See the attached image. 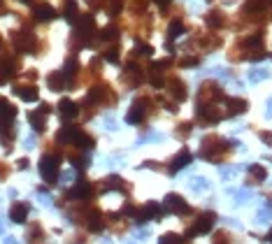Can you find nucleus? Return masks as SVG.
<instances>
[{"label": "nucleus", "instance_id": "obj_1", "mask_svg": "<svg viewBox=\"0 0 272 244\" xmlns=\"http://www.w3.org/2000/svg\"><path fill=\"white\" fill-rule=\"evenodd\" d=\"M226 151H228V144L221 137H205L200 144V156L212 161V163H219L221 158L226 156Z\"/></svg>", "mask_w": 272, "mask_h": 244}, {"label": "nucleus", "instance_id": "obj_2", "mask_svg": "<svg viewBox=\"0 0 272 244\" xmlns=\"http://www.w3.org/2000/svg\"><path fill=\"white\" fill-rule=\"evenodd\" d=\"M14 119H17V107L9 105L7 98H0V133L5 135V139L12 137L9 128H12V121H14Z\"/></svg>", "mask_w": 272, "mask_h": 244}, {"label": "nucleus", "instance_id": "obj_3", "mask_svg": "<svg viewBox=\"0 0 272 244\" xmlns=\"http://www.w3.org/2000/svg\"><path fill=\"white\" fill-rule=\"evenodd\" d=\"M58 165H61L58 156H52V154L42 156V161H40V174H42V179L47 184L58 182Z\"/></svg>", "mask_w": 272, "mask_h": 244}, {"label": "nucleus", "instance_id": "obj_4", "mask_svg": "<svg viewBox=\"0 0 272 244\" xmlns=\"http://www.w3.org/2000/svg\"><path fill=\"white\" fill-rule=\"evenodd\" d=\"M214 221H217V214H214V212H202V214H198V218L193 221V226L189 228L186 235L195 237V235H202V233H210Z\"/></svg>", "mask_w": 272, "mask_h": 244}, {"label": "nucleus", "instance_id": "obj_5", "mask_svg": "<svg viewBox=\"0 0 272 244\" xmlns=\"http://www.w3.org/2000/svg\"><path fill=\"white\" fill-rule=\"evenodd\" d=\"M149 105H151L149 98H137V100L133 103V107L128 109V114H126V121L128 123H140L142 119L147 116V112H149Z\"/></svg>", "mask_w": 272, "mask_h": 244}, {"label": "nucleus", "instance_id": "obj_6", "mask_svg": "<svg viewBox=\"0 0 272 244\" xmlns=\"http://www.w3.org/2000/svg\"><path fill=\"white\" fill-rule=\"evenodd\" d=\"M223 91L217 84H202L200 96H198V105H214V100H221Z\"/></svg>", "mask_w": 272, "mask_h": 244}, {"label": "nucleus", "instance_id": "obj_7", "mask_svg": "<svg viewBox=\"0 0 272 244\" xmlns=\"http://www.w3.org/2000/svg\"><path fill=\"white\" fill-rule=\"evenodd\" d=\"M14 47H17L19 52H35V35L28 33V30H19L14 33Z\"/></svg>", "mask_w": 272, "mask_h": 244}, {"label": "nucleus", "instance_id": "obj_8", "mask_svg": "<svg viewBox=\"0 0 272 244\" xmlns=\"http://www.w3.org/2000/svg\"><path fill=\"white\" fill-rule=\"evenodd\" d=\"M165 212H172V214H186V212H191V209H189V205L184 202L182 195L167 193L165 195Z\"/></svg>", "mask_w": 272, "mask_h": 244}, {"label": "nucleus", "instance_id": "obj_9", "mask_svg": "<svg viewBox=\"0 0 272 244\" xmlns=\"http://www.w3.org/2000/svg\"><path fill=\"white\" fill-rule=\"evenodd\" d=\"M93 30H96V21H93V17H82L77 24V33H75V37H77L79 42H86L88 37L93 35Z\"/></svg>", "mask_w": 272, "mask_h": 244}, {"label": "nucleus", "instance_id": "obj_10", "mask_svg": "<svg viewBox=\"0 0 272 244\" xmlns=\"http://www.w3.org/2000/svg\"><path fill=\"white\" fill-rule=\"evenodd\" d=\"M58 114H61L65 121H72V119L79 114V105L72 103L70 98H63L61 103H58Z\"/></svg>", "mask_w": 272, "mask_h": 244}, {"label": "nucleus", "instance_id": "obj_11", "mask_svg": "<svg viewBox=\"0 0 272 244\" xmlns=\"http://www.w3.org/2000/svg\"><path fill=\"white\" fill-rule=\"evenodd\" d=\"M28 212H30V205H28V202H14L12 209H9V218H12L14 223H24L28 218Z\"/></svg>", "mask_w": 272, "mask_h": 244}, {"label": "nucleus", "instance_id": "obj_12", "mask_svg": "<svg viewBox=\"0 0 272 244\" xmlns=\"http://www.w3.org/2000/svg\"><path fill=\"white\" fill-rule=\"evenodd\" d=\"M91 195H93L91 184H79L77 189H70V193H68L70 200H91Z\"/></svg>", "mask_w": 272, "mask_h": 244}, {"label": "nucleus", "instance_id": "obj_13", "mask_svg": "<svg viewBox=\"0 0 272 244\" xmlns=\"http://www.w3.org/2000/svg\"><path fill=\"white\" fill-rule=\"evenodd\" d=\"M47 84H49V88H52V91H63V88H70V81H68V77H65L63 72H52V75L47 77Z\"/></svg>", "mask_w": 272, "mask_h": 244}, {"label": "nucleus", "instance_id": "obj_14", "mask_svg": "<svg viewBox=\"0 0 272 244\" xmlns=\"http://www.w3.org/2000/svg\"><path fill=\"white\" fill-rule=\"evenodd\" d=\"M165 86H167V91L175 96V100H184V98H186V86L177 77H170V79H167Z\"/></svg>", "mask_w": 272, "mask_h": 244}, {"label": "nucleus", "instance_id": "obj_15", "mask_svg": "<svg viewBox=\"0 0 272 244\" xmlns=\"http://www.w3.org/2000/svg\"><path fill=\"white\" fill-rule=\"evenodd\" d=\"M14 93H17L21 100H26V103H33V100H37V88L30 86V84H21V86H14Z\"/></svg>", "mask_w": 272, "mask_h": 244}, {"label": "nucleus", "instance_id": "obj_16", "mask_svg": "<svg viewBox=\"0 0 272 244\" xmlns=\"http://www.w3.org/2000/svg\"><path fill=\"white\" fill-rule=\"evenodd\" d=\"M246 112V100L242 98H230L226 103V116H235V114Z\"/></svg>", "mask_w": 272, "mask_h": 244}, {"label": "nucleus", "instance_id": "obj_17", "mask_svg": "<svg viewBox=\"0 0 272 244\" xmlns=\"http://www.w3.org/2000/svg\"><path fill=\"white\" fill-rule=\"evenodd\" d=\"M28 244H44V230L40 223H33V226L28 228Z\"/></svg>", "mask_w": 272, "mask_h": 244}, {"label": "nucleus", "instance_id": "obj_18", "mask_svg": "<svg viewBox=\"0 0 272 244\" xmlns=\"http://www.w3.org/2000/svg\"><path fill=\"white\" fill-rule=\"evenodd\" d=\"M33 14H35L37 21H52L54 17H56V12H54V7H49V5H35V9H33Z\"/></svg>", "mask_w": 272, "mask_h": 244}, {"label": "nucleus", "instance_id": "obj_19", "mask_svg": "<svg viewBox=\"0 0 272 244\" xmlns=\"http://www.w3.org/2000/svg\"><path fill=\"white\" fill-rule=\"evenodd\" d=\"M100 189H109V191H123L126 186H123V182H121V177H116V174H112V177H107L105 182L100 184Z\"/></svg>", "mask_w": 272, "mask_h": 244}, {"label": "nucleus", "instance_id": "obj_20", "mask_svg": "<svg viewBox=\"0 0 272 244\" xmlns=\"http://www.w3.org/2000/svg\"><path fill=\"white\" fill-rule=\"evenodd\" d=\"M189 163H191V154H189V151L184 149V151H179V154L175 156V161H172V165H170V170H172V172H177L179 167L189 165Z\"/></svg>", "mask_w": 272, "mask_h": 244}, {"label": "nucleus", "instance_id": "obj_21", "mask_svg": "<svg viewBox=\"0 0 272 244\" xmlns=\"http://www.w3.org/2000/svg\"><path fill=\"white\" fill-rule=\"evenodd\" d=\"M63 14L68 21H75L79 17L77 14V0H63Z\"/></svg>", "mask_w": 272, "mask_h": 244}, {"label": "nucleus", "instance_id": "obj_22", "mask_svg": "<svg viewBox=\"0 0 272 244\" xmlns=\"http://www.w3.org/2000/svg\"><path fill=\"white\" fill-rule=\"evenodd\" d=\"M44 116H47V114L37 109V112L28 114V121H30V126H33L35 131H44Z\"/></svg>", "mask_w": 272, "mask_h": 244}, {"label": "nucleus", "instance_id": "obj_23", "mask_svg": "<svg viewBox=\"0 0 272 244\" xmlns=\"http://www.w3.org/2000/svg\"><path fill=\"white\" fill-rule=\"evenodd\" d=\"M249 179L254 184H261L265 179V167H261V165H251L249 167Z\"/></svg>", "mask_w": 272, "mask_h": 244}, {"label": "nucleus", "instance_id": "obj_24", "mask_svg": "<svg viewBox=\"0 0 272 244\" xmlns=\"http://www.w3.org/2000/svg\"><path fill=\"white\" fill-rule=\"evenodd\" d=\"M212 244H233V237L226 230H217L214 237H212Z\"/></svg>", "mask_w": 272, "mask_h": 244}, {"label": "nucleus", "instance_id": "obj_25", "mask_svg": "<svg viewBox=\"0 0 272 244\" xmlns=\"http://www.w3.org/2000/svg\"><path fill=\"white\" fill-rule=\"evenodd\" d=\"M186 242H189V240L175 235V233H165V235L161 237V244H186Z\"/></svg>", "mask_w": 272, "mask_h": 244}, {"label": "nucleus", "instance_id": "obj_26", "mask_svg": "<svg viewBox=\"0 0 272 244\" xmlns=\"http://www.w3.org/2000/svg\"><path fill=\"white\" fill-rule=\"evenodd\" d=\"M100 37H103L105 42H114L116 37H119V30H116L114 26H105L103 28V33H100Z\"/></svg>", "mask_w": 272, "mask_h": 244}, {"label": "nucleus", "instance_id": "obj_27", "mask_svg": "<svg viewBox=\"0 0 272 244\" xmlns=\"http://www.w3.org/2000/svg\"><path fill=\"white\" fill-rule=\"evenodd\" d=\"M182 33H184V26H182V21H172V24H170V30H167V37H170V40H177V37H179Z\"/></svg>", "mask_w": 272, "mask_h": 244}, {"label": "nucleus", "instance_id": "obj_28", "mask_svg": "<svg viewBox=\"0 0 272 244\" xmlns=\"http://www.w3.org/2000/svg\"><path fill=\"white\" fill-rule=\"evenodd\" d=\"M207 24H210L212 28H219L221 24H223V17H221L219 12H210V14H207Z\"/></svg>", "mask_w": 272, "mask_h": 244}, {"label": "nucleus", "instance_id": "obj_29", "mask_svg": "<svg viewBox=\"0 0 272 244\" xmlns=\"http://www.w3.org/2000/svg\"><path fill=\"white\" fill-rule=\"evenodd\" d=\"M77 72V58H68L65 61V70H63V75L68 77V75H75Z\"/></svg>", "mask_w": 272, "mask_h": 244}, {"label": "nucleus", "instance_id": "obj_30", "mask_svg": "<svg viewBox=\"0 0 272 244\" xmlns=\"http://www.w3.org/2000/svg\"><path fill=\"white\" fill-rule=\"evenodd\" d=\"M177 137H186L191 133V123H184V126H177Z\"/></svg>", "mask_w": 272, "mask_h": 244}, {"label": "nucleus", "instance_id": "obj_31", "mask_svg": "<svg viewBox=\"0 0 272 244\" xmlns=\"http://www.w3.org/2000/svg\"><path fill=\"white\" fill-rule=\"evenodd\" d=\"M137 52L142 54V56H151V54H154V49H151V44H137Z\"/></svg>", "mask_w": 272, "mask_h": 244}, {"label": "nucleus", "instance_id": "obj_32", "mask_svg": "<svg viewBox=\"0 0 272 244\" xmlns=\"http://www.w3.org/2000/svg\"><path fill=\"white\" fill-rule=\"evenodd\" d=\"M105 58H107V61H112V63H116V61H119V52L112 47V49H107V52H105Z\"/></svg>", "mask_w": 272, "mask_h": 244}, {"label": "nucleus", "instance_id": "obj_33", "mask_svg": "<svg viewBox=\"0 0 272 244\" xmlns=\"http://www.w3.org/2000/svg\"><path fill=\"white\" fill-rule=\"evenodd\" d=\"M182 65H198V58L191 56V58H182Z\"/></svg>", "mask_w": 272, "mask_h": 244}, {"label": "nucleus", "instance_id": "obj_34", "mask_svg": "<svg viewBox=\"0 0 272 244\" xmlns=\"http://www.w3.org/2000/svg\"><path fill=\"white\" fill-rule=\"evenodd\" d=\"M261 137L268 139V144H272V133H261Z\"/></svg>", "mask_w": 272, "mask_h": 244}, {"label": "nucleus", "instance_id": "obj_35", "mask_svg": "<svg viewBox=\"0 0 272 244\" xmlns=\"http://www.w3.org/2000/svg\"><path fill=\"white\" fill-rule=\"evenodd\" d=\"M154 2H156L158 7H165V5H167V2H170V0H154Z\"/></svg>", "mask_w": 272, "mask_h": 244}, {"label": "nucleus", "instance_id": "obj_36", "mask_svg": "<svg viewBox=\"0 0 272 244\" xmlns=\"http://www.w3.org/2000/svg\"><path fill=\"white\" fill-rule=\"evenodd\" d=\"M268 240H270V242H272V230H270V235H268Z\"/></svg>", "mask_w": 272, "mask_h": 244}, {"label": "nucleus", "instance_id": "obj_37", "mask_svg": "<svg viewBox=\"0 0 272 244\" xmlns=\"http://www.w3.org/2000/svg\"><path fill=\"white\" fill-rule=\"evenodd\" d=\"M0 44H2V42H0Z\"/></svg>", "mask_w": 272, "mask_h": 244}]
</instances>
